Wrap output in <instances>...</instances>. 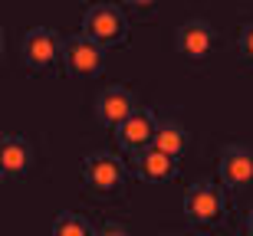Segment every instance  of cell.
I'll use <instances>...</instances> for the list:
<instances>
[{"label": "cell", "mask_w": 253, "mask_h": 236, "mask_svg": "<svg viewBox=\"0 0 253 236\" xmlns=\"http://www.w3.org/2000/svg\"><path fill=\"white\" fill-rule=\"evenodd\" d=\"M184 217L197 230H224L230 220L227 190L214 180H194L184 194Z\"/></svg>", "instance_id": "1"}, {"label": "cell", "mask_w": 253, "mask_h": 236, "mask_svg": "<svg viewBox=\"0 0 253 236\" xmlns=\"http://www.w3.org/2000/svg\"><path fill=\"white\" fill-rule=\"evenodd\" d=\"M128 164L112 151H92L83 161V187L95 200H112L119 197L128 184Z\"/></svg>", "instance_id": "2"}, {"label": "cell", "mask_w": 253, "mask_h": 236, "mask_svg": "<svg viewBox=\"0 0 253 236\" xmlns=\"http://www.w3.org/2000/svg\"><path fill=\"white\" fill-rule=\"evenodd\" d=\"M83 36H89L95 46L109 49H122L128 46V13L122 3H92L83 13Z\"/></svg>", "instance_id": "3"}, {"label": "cell", "mask_w": 253, "mask_h": 236, "mask_svg": "<svg viewBox=\"0 0 253 236\" xmlns=\"http://www.w3.org/2000/svg\"><path fill=\"white\" fill-rule=\"evenodd\" d=\"M63 33H56L53 27H30L20 39V56L23 66L33 76L53 72L56 66H63Z\"/></svg>", "instance_id": "4"}, {"label": "cell", "mask_w": 253, "mask_h": 236, "mask_svg": "<svg viewBox=\"0 0 253 236\" xmlns=\"http://www.w3.org/2000/svg\"><path fill=\"white\" fill-rule=\"evenodd\" d=\"M63 69L73 79H99L105 69V49L83 33H73L63 39Z\"/></svg>", "instance_id": "5"}, {"label": "cell", "mask_w": 253, "mask_h": 236, "mask_svg": "<svg viewBox=\"0 0 253 236\" xmlns=\"http://www.w3.org/2000/svg\"><path fill=\"white\" fill-rule=\"evenodd\" d=\"M217 180L230 194H244L253 187V148L247 144H227L217 158Z\"/></svg>", "instance_id": "6"}, {"label": "cell", "mask_w": 253, "mask_h": 236, "mask_svg": "<svg viewBox=\"0 0 253 236\" xmlns=\"http://www.w3.org/2000/svg\"><path fill=\"white\" fill-rule=\"evenodd\" d=\"M155 132H158V118H155L151 108L141 105L131 118H125V122L115 128V144H119L122 154H128V158L135 161L138 154H145L151 144H155Z\"/></svg>", "instance_id": "7"}, {"label": "cell", "mask_w": 253, "mask_h": 236, "mask_svg": "<svg viewBox=\"0 0 253 236\" xmlns=\"http://www.w3.org/2000/svg\"><path fill=\"white\" fill-rule=\"evenodd\" d=\"M217 46H220V33L211 23H204V20H184L174 30V53L191 59V63L207 59Z\"/></svg>", "instance_id": "8"}, {"label": "cell", "mask_w": 253, "mask_h": 236, "mask_svg": "<svg viewBox=\"0 0 253 236\" xmlns=\"http://www.w3.org/2000/svg\"><path fill=\"white\" fill-rule=\"evenodd\" d=\"M138 108H141L138 99H135V92H131V85H125V82L105 85L102 92H99V99H95V118H99L105 128H112V132L125 122V118H131Z\"/></svg>", "instance_id": "9"}, {"label": "cell", "mask_w": 253, "mask_h": 236, "mask_svg": "<svg viewBox=\"0 0 253 236\" xmlns=\"http://www.w3.org/2000/svg\"><path fill=\"white\" fill-rule=\"evenodd\" d=\"M131 174L141 180V184H171V180L181 174V164L168 154H161L158 148H148L145 154L131 161Z\"/></svg>", "instance_id": "10"}, {"label": "cell", "mask_w": 253, "mask_h": 236, "mask_svg": "<svg viewBox=\"0 0 253 236\" xmlns=\"http://www.w3.org/2000/svg\"><path fill=\"white\" fill-rule=\"evenodd\" d=\"M33 164V148L23 135H3L0 138V174L3 180L23 177Z\"/></svg>", "instance_id": "11"}, {"label": "cell", "mask_w": 253, "mask_h": 236, "mask_svg": "<svg viewBox=\"0 0 253 236\" xmlns=\"http://www.w3.org/2000/svg\"><path fill=\"white\" fill-rule=\"evenodd\" d=\"M188 144H191V132L184 128V125H178V122H161L158 132H155V144H151V148H158L161 154H168V158L181 161V158H184V151H188Z\"/></svg>", "instance_id": "12"}, {"label": "cell", "mask_w": 253, "mask_h": 236, "mask_svg": "<svg viewBox=\"0 0 253 236\" xmlns=\"http://www.w3.org/2000/svg\"><path fill=\"white\" fill-rule=\"evenodd\" d=\"M99 223L79 213V210H63L56 220H53V236H95Z\"/></svg>", "instance_id": "13"}, {"label": "cell", "mask_w": 253, "mask_h": 236, "mask_svg": "<svg viewBox=\"0 0 253 236\" xmlns=\"http://www.w3.org/2000/svg\"><path fill=\"white\" fill-rule=\"evenodd\" d=\"M237 46H240V56H244V63H250V66H253V23H247V27L240 30Z\"/></svg>", "instance_id": "14"}, {"label": "cell", "mask_w": 253, "mask_h": 236, "mask_svg": "<svg viewBox=\"0 0 253 236\" xmlns=\"http://www.w3.org/2000/svg\"><path fill=\"white\" fill-rule=\"evenodd\" d=\"M95 236H131V233H128L125 223H119V220H105V223H99Z\"/></svg>", "instance_id": "15"}, {"label": "cell", "mask_w": 253, "mask_h": 236, "mask_svg": "<svg viewBox=\"0 0 253 236\" xmlns=\"http://www.w3.org/2000/svg\"><path fill=\"white\" fill-rule=\"evenodd\" d=\"M151 10H155V3H125V13H135V17H148Z\"/></svg>", "instance_id": "16"}, {"label": "cell", "mask_w": 253, "mask_h": 236, "mask_svg": "<svg viewBox=\"0 0 253 236\" xmlns=\"http://www.w3.org/2000/svg\"><path fill=\"white\" fill-rule=\"evenodd\" d=\"M244 233H247V236H253V210H250V213H247V223H244Z\"/></svg>", "instance_id": "17"}, {"label": "cell", "mask_w": 253, "mask_h": 236, "mask_svg": "<svg viewBox=\"0 0 253 236\" xmlns=\"http://www.w3.org/2000/svg\"><path fill=\"white\" fill-rule=\"evenodd\" d=\"M168 236H197V233H184V230H181V233H168Z\"/></svg>", "instance_id": "18"}]
</instances>
